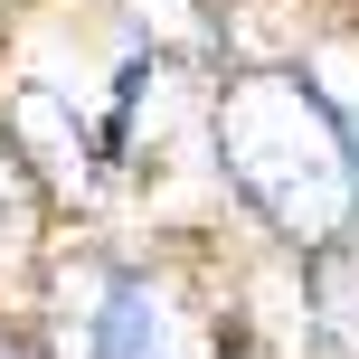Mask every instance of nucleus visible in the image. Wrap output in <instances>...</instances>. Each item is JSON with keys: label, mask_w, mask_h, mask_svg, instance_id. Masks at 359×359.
<instances>
[{"label": "nucleus", "mask_w": 359, "mask_h": 359, "mask_svg": "<svg viewBox=\"0 0 359 359\" xmlns=\"http://www.w3.org/2000/svg\"><path fill=\"white\" fill-rule=\"evenodd\" d=\"M303 303L322 359H359V236H331L303 255Z\"/></svg>", "instance_id": "7ed1b4c3"}, {"label": "nucleus", "mask_w": 359, "mask_h": 359, "mask_svg": "<svg viewBox=\"0 0 359 359\" xmlns=\"http://www.w3.org/2000/svg\"><path fill=\"white\" fill-rule=\"evenodd\" d=\"M95 359H217V312L170 265H114Z\"/></svg>", "instance_id": "f03ea898"}, {"label": "nucleus", "mask_w": 359, "mask_h": 359, "mask_svg": "<svg viewBox=\"0 0 359 359\" xmlns=\"http://www.w3.org/2000/svg\"><path fill=\"white\" fill-rule=\"evenodd\" d=\"M38 217H48V180H38L19 133H0V265H19L38 246Z\"/></svg>", "instance_id": "20e7f679"}, {"label": "nucleus", "mask_w": 359, "mask_h": 359, "mask_svg": "<svg viewBox=\"0 0 359 359\" xmlns=\"http://www.w3.org/2000/svg\"><path fill=\"white\" fill-rule=\"evenodd\" d=\"M0 359H38V350H29V341H0Z\"/></svg>", "instance_id": "39448f33"}, {"label": "nucleus", "mask_w": 359, "mask_h": 359, "mask_svg": "<svg viewBox=\"0 0 359 359\" xmlns=\"http://www.w3.org/2000/svg\"><path fill=\"white\" fill-rule=\"evenodd\" d=\"M208 142L227 189L284 236L293 255L359 236V133L341 123L312 76L293 67H246L208 95Z\"/></svg>", "instance_id": "f257e3e1"}]
</instances>
